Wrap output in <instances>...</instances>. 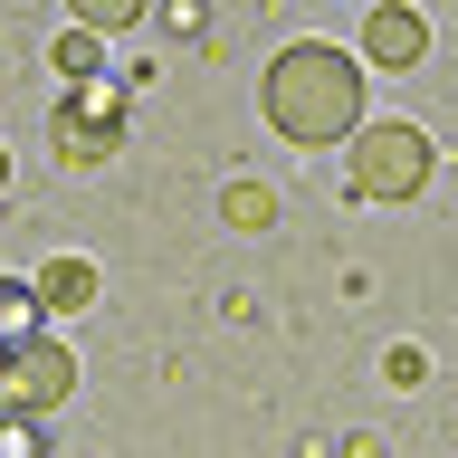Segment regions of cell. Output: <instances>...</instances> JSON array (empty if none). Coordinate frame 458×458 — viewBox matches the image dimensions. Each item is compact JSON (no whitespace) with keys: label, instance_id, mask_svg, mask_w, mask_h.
<instances>
[{"label":"cell","instance_id":"1","mask_svg":"<svg viewBox=\"0 0 458 458\" xmlns=\"http://www.w3.org/2000/svg\"><path fill=\"white\" fill-rule=\"evenodd\" d=\"M258 106H267V124H277L286 143H353L363 134V57L344 48H277V67H267V86H258Z\"/></svg>","mask_w":458,"mask_h":458},{"label":"cell","instance_id":"2","mask_svg":"<svg viewBox=\"0 0 458 458\" xmlns=\"http://www.w3.org/2000/svg\"><path fill=\"white\" fill-rule=\"evenodd\" d=\"M429 163H439V153H429L420 124H363L344 182H353V200H420L429 191Z\"/></svg>","mask_w":458,"mask_h":458},{"label":"cell","instance_id":"3","mask_svg":"<svg viewBox=\"0 0 458 458\" xmlns=\"http://www.w3.org/2000/svg\"><path fill=\"white\" fill-rule=\"evenodd\" d=\"M48 143H57V163H67V172L114 163V153H124V86H114V77L67 86V106L48 114Z\"/></svg>","mask_w":458,"mask_h":458},{"label":"cell","instance_id":"4","mask_svg":"<svg viewBox=\"0 0 458 458\" xmlns=\"http://www.w3.org/2000/svg\"><path fill=\"white\" fill-rule=\"evenodd\" d=\"M57 401H77V353H67L57 335L0 353V411H10V420H48Z\"/></svg>","mask_w":458,"mask_h":458},{"label":"cell","instance_id":"5","mask_svg":"<svg viewBox=\"0 0 458 458\" xmlns=\"http://www.w3.org/2000/svg\"><path fill=\"white\" fill-rule=\"evenodd\" d=\"M420 57H429V20L411 10V0H372V10H363V67L411 77Z\"/></svg>","mask_w":458,"mask_h":458},{"label":"cell","instance_id":"6","mask_svg":"<svg viewBox=\"0 0 458 458\" xmlns=\"http://www.w3.org/2000/svg\"><path fill=\"white\" fill-rule=\"evenodd\" d=\"M29 286H38V306H48V315H86V306H96V267H86V258H48Z\"/></svg>","mask_w":458,"mask_h":458},{"label":"cell","instance_id":"7","mask_svg":"<svg viewBox=\"0 0 458 458\" xmlns=\"http://www.w3.org/2000/svg\"><path fill=\"white\" fill-rule=\"evenodd\" d=\"M38 335H48V306H38V286L0 277V353H20V344H38Z\"/></svg>","mask_w":458,"mask_h":458},{"label":"cell","instance_id":"8","mask_svg":"<svg viewBox=\"0 0 458 458\" xmlns=\"http://www.w3.org/2000/svg\"><path fill=\"white\" fill-rule=\"evenodd\" d=\"M220 220L229 229H277V191H267V182H229V191H220Z\"/></svg>","mask_w":458,"mask_h":458},{"label":"cell","instance_id":"9","mask_svg":"<svg viewBox=\"0 0 458 458\" xmlns=\"http://www.w3.org/2000/svg\"><path fill=\"white\" fill-rule=\"evenodd\" d=\"M96 48H106V38L67 20V29H57V48H48V57H57V77H77V86H86V77H106V67H96Z\"/></svg>","mask_w":458,"mask_h":458},{"label":"cell","instance_id":"10","mask_svg":"<svg viewBox=\"0 0 458 458\" xmlns=\"http://www.w3.org/2000/svg\"><path fill=\"white\" fill-rule=\"evenodd\" d=\"M77 10V29H96V38H114V29H134V20H153V0H67Z\"/></svg>","mask_w":458,"mask_h":458},{"label":"cell","instance_id":"11","mask_svg":"<svg viewBox=\"0 0 458 458\" xmlns=\"http://www.w3.org/2000/svg\"><path fill=\"white\" fill-rule=\"evenodd\" d=\"M0 458H38V420H10L0 411Z\"/></svg>","mask_w":458,"mask_h":458},{"label":"cell","instance_id":"12","mask_svg":"<svg viewBox=\"0 0 458 458\" xmlns=\"http://www.w3.org/2000/svg\"><path fill=\"white\" fill-rule=\"evenodd\" d=\"M163 20L182 29V38H200V29H210V0H163Z\"/></svg>","mask_w":458,"mask_h":458},{"label":"cell","instance_id":"13","mask_svg":"<svg viewBox=\"0 0 458 458\" xmlns=\"http://www.w3.org/2000/svg\"><path fill=\"white\" fill-rule=\"evenodd\" d=\"M0 191H10V153H0Z\"/></svg>","mask_w":458,"mask_h":458}]
</instances>
